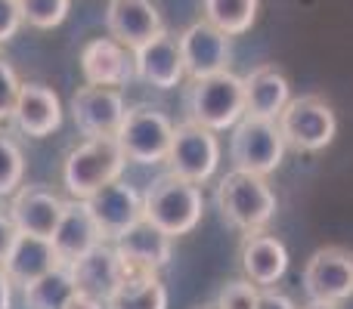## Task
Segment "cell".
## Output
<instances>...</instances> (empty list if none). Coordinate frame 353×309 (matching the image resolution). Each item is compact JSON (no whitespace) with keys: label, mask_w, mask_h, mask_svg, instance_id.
<instances>
[{"label":"cell","mask_w":353,"mask_h":309,"mask_svg":"<svg viewBox=\"0 0 353 309\" xmlns=\"http://www.w3.org/2000/svg\"><path fill=\"white\" fill-rule=\"evenodd\" d=\"M183 111L189 124L223 134L245 118V81L232 72H220L201 81H186Z\"/></svg>","instance_id":"6da1fadb"},{"label":"cell","mask_w":353,"mask_h":309,"mask_svg":"<svg viewBox=\"0 0 353 309\" xmlns=\"http://www.w3.org/2000/svg\"><path fill=\"white\" fill-rule=\"evenodd\" d=\"M214 204H217L223 223H230L232 229L245 232V235L263 232L279 211V201H276V192L270 189L267 176L242 173V170H230L226 176H220L217 189H214Z\"/></svg>","instance_id":"7a4b0ae2"},{"label":"cell","mask_w":353,"mask_h":309,"mask_svg":"<svg viewBox=\"0 0 353 309\" xmlns=\"http://www.w3.org/2000/svg\"><path fill=\"white\" fill-rule=\"evenodd\" d=\"M128 158L115 136H97V140H81L62 158V189L68 198L87 201L103 186L121 180Z\"/></svg>","instance_id":"3957f363"},{"label":"cell","mask_w":353,"mask_h":309,"mask_svg":"<svg viewBox=\"0 0 353 309\" xmlns=\"http://www.w3.org/2000/svg\"><path fill=\"white\" fill-rule=\"evenodd\" d=\"M205 217V195L201 186L189 180H180L174 173H161L143 192V220L159 226L174 242L180 235H189Z\"/></svg>","instance_id":"277c9868"},{"label":"cell","mask_w":353,"mask_h":309,"mask_svg":"<svg viewBox=\"0 0 353 309\" xmlns=\"http://www.w3.org/2000/svg\"><path fill=\"white\" fill-rule=\"evenodd\" d=\"M176 124L161 109L146 103L128 105V115L118 130V146H121L128 164H140V167H152V164H165L168 152L174 142Z\"/></svg>","instance_id":"5b68a950"},{"label":"cell","mask_w":353,"mask_h":309,"mask_svg":"<svg viewBox=\"0 0 353 309\" xmlns=\"http://www.w3.org/2000/svg\"><path fill=\"white\" fill-rule=\"evenodd\" d=\"M276 124H279V134L285 140V146L294 149V152H323L338 136L335 109L323 96H316V93L294 96L282 109V115L276 118Z\"/></svg>","instance_id":"8992f818"},{"label":"cell","mask_w":353,"mask_h":309,"mask_svg":"<svg viewBox=\"0 0 353 309\" xmlns=\"http://www.w3.org/2000/svg\"><path fill=\"white\" fill-rule=\"evenodd\" d=\"M285 149L288 146L279 134V124L263 121V118H242L230 134L232 170H242V173L270 176L273 170H279Z\"/></svg>","instance_id":"52a82bcc"},{"label":"cell","mask_w":353,"mask_h":309,"mask_svg":"<svg viewBox=\"0 0 353 309\" xmlns=\"http://www.w3.org/2000/svg\"><path fill=\"white\" fill-rule=\"evenodd\" d=\"M168 173L189 180L195 186H205L220 167V140L217 134L199 127V124H176L174 142L168 152Z\"/></svg>","instance_id":"ba28073f"},{"label":"cell","mask_w":353,"mask_h":309,"mask_svg":"<svg viewBox=\"0 0 353 309\" xmlns=\"http://www.w3.org/2000/svg\"><path fill=\"white\" fill-rule=\"evenodd\" d=\"M68 115H72L74 130L84 140L118 136L124 115H128V103H124V93L115 90V87L84 84L68 99Z\"/></svg>","instance_id":"9c48e42d"},{"label":"cell","mask_w":353,"mask_h":309,"mask_svg":"<svg viewBox=\"0 0 353 309\" xmlns=\"http://www.w3.org/2000/svg\"><path fill=\"white\" fill-rule=\"evenodd\" d=\"M304 294L316 306H341L353 297V254L344 248H319L304 266Z\"/></svg>","instance_id":"30bf717a"},{"label":"cell","mask_w":353,"mask_h":309,"mask_svg":"<svg viewBox=\"0 0 353 309\" xmlns=\"http://www.w3.org/2000/svg\"><path fill=\"white\" fill-rule=\"evenodd\" d=\"M65 204H68V198H62L47 182H22L19 192L10 198L6 211H10V220L19 235L53 238Z\"/></svg>","instance_id":"8fae6325"},{"label":"cell","mask_w":353,"mask_h":309,"mask_svg":"<svg viewBox=\"0 0 353 309\" xmlns=\"http://www.w3.org/2000/svg\"><path fill=\"white\" fill-rule=\"evenodd\" d=\"M176 41H180L186 81H201V78H211V74L230 72L232 37H226L223 31L208 25L205 19H199V22H192L189 28H183L180 34H176Z\"/></svg>","instance_id":"7c38bea8"},{"label":"cell","mask_w":353,"mask_h":309,"mask_svg":"<svg viewBox=\"0 0 353 309\" xmlns=\"http://www.w3.org/2000/svg\"><path fill=\"white\" fill-rule=\"evenodd\" d=\"M87 207H90L93 220H97L99 232H103V242L115 244L124 232L134 229L143 220V192H137L121 176V180L103 186L99 192H93L87 198Z\"/></svg>","instance_id":"4fadbf2b"},{"label":"cell","mask_w":353,"mask_h":309,"mask_svg":"<svg viewBox=\"0 0 353 309\" xmlns=\"http://www.w3.org/2000/svg\"><path fill=\"white\" fill-rule=\"evenodd\" d=\"M78 65H81V74H84V84H93V87H115V90H121L130 81H137L134 50L118 43L115 37H90L81 47Z\"/></svg>","instance_id":"5bb4252c"},{"label":"cell","mask_w":353,"mask_h":309,"mask_svg":"<svg viewBox=\"0 0 353 309\" xmlns=\"http://www.w3.org/2000/svg\"><path fill=\"white\" fill-rule=\"evenodd\" d=\"M65 121V109H62V99L53 87L28 81L22 84L16 99V109L10 115V124L28 140H47Z\"/></svg>","instance_id":"9a60e30c"},{"label":"cell","mask_w":353,"mask_h":309,"mask_svg":"<svg viewBox=\"0 0 353 309\" xmlns=\"http://www.w3.org/2000/svg\"><path fill=\"white\" fill-rule=\"evenodd\" d=\"M105 31L128 50H140L165 28L155 0H109L105 6Z\"/></svg>","instance_id":"2e32d148"},{"label":"cell","mask_w":353,"mask_h":309,"mask_svg":"<svg viewBox=\"0 0 353 309\" xmlns=\"http://www.w3.org/2000/svg\"><path fill=\"white\" fill-rule=\"evenodd\" d=\"M134 68L137 81L155 87V90H176L186 81V68H183L180 41L171 31H161L140 50H134Z\"/></svg>","instance_id":"e0dca14e"},{"label":"cell","mask_w":353,"mask_h":309,"mask_svg":"<svg viewBox=\"0 0 353 309\" xmlns=\"http://www.w3.org/2000/svg\"><path fill=\"white\" fill-rule=\"evenodd\" d=\"M50 242H53L56 254H59V260L65 263V266L81 260V257H87L90 251H97L99 244H105L103 232H99L97 220H93L90 207H87V201H78V198H68L65 211H62V220Z\"/></svg>","instance_id":"ac0fdd59"},{"label":"cell","mask_w":353,"mask_h":309,"mask_svg":"<svg viewBox=\"0 0 353 309\" xmlns=\"http://www.w3.org/2000/svg\"><path fill=\"white\" fill-rule=\"evenodd\" d=\"M239 260H242L245 279L251 285H257L261 291L263 288H276L282 281V275L288 273V248L276 235H267V232L245 235Z\"/></svg>","instance_id":"d6986e66"},{"label":"cell","mask_w":353,"mask_h":309,"mask_svg":"<svg viewBox=\"0 0 353 309\" xmlns=\"http://www.w3.org/2000/svg\"><path fill=\"white\" fill-rule=\"evenodd\" d=\"M0 266L6 269V275H10L12 285L22 291V288L34 285L37 279L50 275L53 269L65 266V263L59 260V254H56V248H53V242H50V238L16 235L10 254H6V260L0 263Z\"/></svg>","instance_id":"ffe728a7"},{"label":"cell","mask_w":353,"mask_h":309,"mask_svg":"<svg viewBox=\"0 0 353 309\" xmlns=\"http://www.w3.org/2000/svg\"><path fill=\"white\" fill-rule=\"evenodd\" d=\"M245 118L276 121L292 103V84L276 65H257L245 74Z\"/></svg>","instance_id":"44dd1931"},{"label":"cell","mask_w":353,"mask_h":309,"mask_svg":"<svg viewBox=\"0 0 353 309\" xmlns=\"http://www.w3.org/2000/svg\"><path fill=\"white\" fill-rule=\"evenodd\" d=\"M115 254L121 257L124 263H134V266L161 273L174 257V238L165 235V232H161L159 226H152L149 220H140L134 229H128L115 242Z\"/></svg>","instance_id":"7402d4cb"},{"label":"cell","mask_w":353,"mask_h":309,"mask_svg":"<svg viewBox=\"0 0 353 309\" xmlns=\"http://www.w3.org/2000/svg\"><path fill=\"white\" fill-rule=\"evenodd\" d=\"M68 273L81 294H90L97 300H109L112 291L121 285V260L115 254V244H99L87 257L68 263Z\"/></svg>","instance_id":"603a6c76"},{"label":"cell","mask_w":353,"mask_h":309,"mask_svg":"<svg viewBox=\"0 0 353 309\" xmlns=\"http://www.w3.org/2000/svg\"><path fill=\"white\" fill-rule=\"evenodd\" d=\"M105 309H168V285L159 273L124 279L105 300Z\"/></svg>","instance_id":"cb8c5ba5"},{"label":"cell","mask_w":353,"mask_h":309,"mask_svg":"<svg viewBox=\"0 0 353 309\" xmlns=\"http://www.w3.org/2000/svg\"><path fill=\"white\" fill-rule=\"evenodd\" d=\"M261 10V0H201V19L223 31L226 37H239L251 31Z\"/></svg>","instance_id":"d4e9b609"},{"label":"cell","mask_w":353,"mask_h":309,"mask_svg":"<svg viewBox=\"0 0 353 309\" xmlns=\"http://www.w3.org/2000/svg\"><path fill=\"white\" fill-rule=\"evenodd\" d=\"M74 294H78V288H74L72 273H68V266H59L50 275L37 279L34 285L22 288V306L25 309H65V303Z\"/></svg>","instance_id":"484cf974"},{"label":"cell","mask_w":353,"mask_h":309,"mask_svg":"<svg viewBox=\"0 0 353 309\" xmlns=\"http://www.w3.org/2000/svg\"><path fill=\"white\" fill-rule=\"evenodd\" d=\"M25 182V155L6 127H0V198H12Z\"/></svg>","instance_id":"4316f807"},{"label":"cell","mask_w":353,"mask_h":309,"mask_svg":"<svg viewBox=\"0 0 353 309\" xmlns=\"http://www.w3.org/2000/svg\"><path fill=\"white\" fill-rule=\"evenodd\" d=\"M22 12V25L37 31H53L68 19L72 0H16Z\"/></svg>","instance_id":"83f0119b"},{"label":"cell","mask_w":353,"mask_h":309,"mask_svg":"<svg viewBox=\"0 0 353 309\" xmlns=\"http://www.w3.org/2000/svg\"><path fill=\"white\" fill-rule=\"evenodd\" d=\"M257 303H261V288L251 285L248 279L226 281L217 291V297H214L217 309H257Z\"/></svg>","instance_id":"f1b7e54d"},{"label":"cell","mask_w":353,"mask_h":309,"mask_svg":"<svg viewBox=\"0 0 353 309\" xmlns=\"http://www.w3.org/2000/svg\"><path fill=\"white\" fill-rule=\"evenodd\" d=\"M19 90H22V78H19L16 65L10 62L6 53H0V124L10 121L12 109H16Z\"/></svg>","instance_id":"f546056e"},{"label":"cell","mask_w":353,"mask_h":309,"mask_svg":"<svg viewBox=\"0 0 353 309\" xmlns=\"http://www.w3.org/2000/svg\"><path fill=\"white\" fill-rule=\"evenodd\" d=\"M22 28V12L16 0H0V43H10Z\"/></svg>","instance_id":"4dcf8cb0"},{"label":"cell","mask_w":353,"mask_h":309,"mask_svg":"<svg viewBox=\"0 0 353 309\" xmlns=\"http://www.w3.org/2000/svg\"><path fill=\"white\" fill-rule=\"evenodd\" d=\"M16 235H19V232H16V226H12V220H10V211L0 204V263L6 260L12 242H16Z\"/></svg>","instance_id":"1f68e13d"},{"label":"cell","mask_w":353,"mask_h":309,"mask_svg":"<svg viewBox=\"0 0 353 309\" xmlns=\"http://www.w3.org/2000/svg\"><path fill=\"white\" fill-rule=\"evenodd\" d=\"M257 309H298V306H294V300L288 297V294L276 291V288H263Z\"/></svg>","instance_id":"d6a6232c"},{"label":"cell","mask_w":353,"mask_h":309,"mask_svg":"<svg viewBox=\"0 0 353 309\" xmlns=\"http://www.w3.org/2000/svg\"><path fill=\"white\" fill-rule=\"evenodd\" d=\"M12 300H16V285L10 281L6 269L0 266V309H12Z\"/></svg>","instance_id":"836d02e7"},{"label":"cell","mask_w":353,"mask_h":309,"mask_svg":"<svg viewBox=\"0 0 353 309\" xmlns=\"http://www.w3.org/2000/svg\"><path fill=\"white\" fill-rule=\"evenodd\" d=\"M65 309H105L103 300H97V297H90V294H74L72 300L65 303Z\"/></svg>","instance_id":"e575fe53"},{"label":"cell","mask_w":353,"mask_h":309,"mask_svg":"<svg viewBox=\"0 0 353 309\" xmlns=\"http://www.w3.org/2000/svg\"><path fill=\"white\" fill-rule=\"evenodd\" d=\"M195 309H217L214 303H201V306H195Z\"/></svg>","instance_id":"d590c367"},{"label":"cell","mask_w":353,"mask_h":309,"mask_svg":"<svg viewBox=\"0 0 353 309\" xmlns=\"http://www.w3.org/2000/svg\"><path fill=\"white\" fill-rule=\"evenodd\" d=\"M307 309H335V306H316V303H310Z\"/></svg>","instance_id":"8d00e7d4"}]
</instances>
